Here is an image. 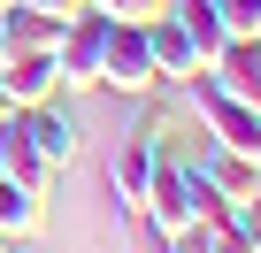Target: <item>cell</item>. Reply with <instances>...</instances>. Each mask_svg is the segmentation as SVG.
I'll use <instances>...</instances> for the list:
<instances>
[{
	"label": "cell",
	"instance_id": "obj_4",
	"mask_svg": "<svg viewBox=\"0 0 261 253\" xmlns=\"http://www.w3.org/2000/svg\"><path fill=\"white\" fill-rule=\"evenodd\" d=\"M16 131L31 138V154H39V161H46L54 177H62V169L77 161V123H69V115H62L54 100H39V107H16Z\"/></svg>",
	"mask_w": 261,
	"mask_h": 253
},
{
	"label": "cell",
	"instance_id": "obj_8",
	"mask_svg": "<svg viewBox=\"0 0 261 253\" xmlns=\"http://www.w3.org/2000/svg\"><path fill=\"white\" fill-rule=\"evenodd\" d=\"M146 46H154V77H162V85H185V77L200 69V54H192V39L177 31V16H154V23H146Z\"/></svg>",
	"mask_w": 261,
	"mask_h": 253
},
{
	"label": "cell",
	"instance_id": "obj_13",
	"mask_svg": "<svg viewBox=\"0 0 261 253\" xmlns=\"http://www.w3.org/2000/svg\"><path fill=\"white\" fill-rule=\"evenodd\" d=\"M31 8H46V16H62V23H69L77 8H92V0H31Z\"/></svg>",
	"mask_w": 261,
	"mask_h": 253
},
{
	"label": "cell",
	"instance_id": "obj_11",
	"mask_svg": "<svg viewBox=\"0 0 261 253\" xmlns=\"http://www.w3.org/2000/svg\"><path fill=\"white\" fill-rule=\"evenodd\" d=\"M230 222H238V238H246V253H261V192H246V200H230Z\"/></svg>",
	"mask_w": 261,
	"mask_h": 253
},
{
	"label": "cell",
	"instance_id": "obj_16",
	"mask_svg": "<svg viewBox=\"0 0 261 253\" xmlns=\"http://www.w3.org/2000/svg\"><path fill=\"white\" fill-rule=\"evenodd\" d=\"M8 245H16V238H0V253H8Z\"/></svg>",
	"mask_w": 261,
	"mask_h": 253
},
{
	"label": "cell",
	"instance_id": "obj_12",
	"mask_svg": "<svg viewBox=\"0 0 261 253\" xmlns=\"http://www.w3.org/2000/svg\"><path fill=\"white\" fill-rule=\"evenodd\" d=\"M215 16H223V31H253L261 23V0H215Z\"/></svg>",
	"mask_w": 261,
	"mask_h": 253
},
{
	"label": "cell",
	"instance_id": "obj_10",
	"mask_svg": "<svg viewBox=\"0 0 261 253\" xmlns=\"http://www.w3.org/2000/svg\"><path fill=\"white\" fill-rule=\"evenodd\" d=\"M92 8L115 23H154V16H169V0H92Z\"/></svg>",
	"mask_w": 261,
	"mask_h": 253
},
{
	"label": "cell",
	"instance_id": "obj_2",
	"mask_svg": "<svg viewBox=\"0 0 261 253\" xmlns=\"http://www.w3.org/2000/svg\"><path fill=\"white\" fill-rule=\"evenodd\" d=\"M100 46H108V16H100V8H77V16L62 23V39H54V77H62V92H92V85H100Z\"/></svg>",
	"mask_w": 261,
	"mask_h": 253
},
{
	"label": "cell",
	"instance_id": "obj_5",
	"mask_svg": "<svg viewBox=\"0 0 261 253\" xmlns=\"http://www.w3.org/2000/svg\"><path fill=\"white\" fill-rule=\"evenodd\" d=\"M0 92H8V107H39V100H62L54 54H0Z\"/></svg>",
	"mask_w": 261,
	"mask_h": 253
},
{
	"label": "cell",
	"instance_id": "obj_18",
	"mask_svg": "<svg viewBox=\"0 0 261 253\" xmlns=\"http://www.w3.org/2000/svg\"><path fill=\"white\" fill-rule=\"evenodd\" d=\"M0 8H8V0H0Z\"/></svg>",
	"mask_w": 261,
	"mask_h": 253
},
{
	"label": "cell",
	"instance_id": "obj_3",
	"mask_svg": "<svg viewBox=\"0 0 261 253\" xmlns=\"http://www.w3.org/2000/svg\"><path fill=\"white\" fill-rule=\"evenodd\" d=\"M154 154H162V131H139V138H123L115 161H108V192H115V215H123V222H139V207H146Z\"/></svg>",
	"mask_w": 261,
	"mask_h": 253
},
{
	"label": "cell",
	"instance_id": "obj_9",
	"mask_svg": "<svg viewBox=\"0 0 261 253\" xmlns=\"http://www.w3.org/2000/svg\"><path fill=\"white\" fill-rule=\"evenodd\" d=\"M46 230V192H31V184H16V177H0V238H39Z\"/></svg>",
	"mask_w": 261,
	"mask_h": 253
},
{
	"label": "cell",
	"instance_id": "obj_17",
	"mask_svg": "<svg viewBox=\"0 0 261 253\" xmlns=\"http://www.w3.org/2000/svg\"><path fill=\"white\" fill-rule=\"evenodd\" d=\"M253 39H261V23H253Z\"/></svg>",
	"mask_w": 261,
	"mask_h": 253
},
{
	"label": "cell",
	"instance_id": "obj_1",
	"mask_svg": "<svg viewBox=\"0 0 261 253\" xmlns=\"http://www.w3.org/2000/svg\"><path fill=\"white\" fill-rule=\"evenodd\" d=\"M100 85H108V92H130V100H146V92L162 85V77H154V46H146V23H115V16H108Z\"/></svg>",
	"mask_w": 261,
	"mask_h": 253
},
{
	"label": "cell",
	"instance_id": "obj_15",
	"mask_svg": "<svg viewBox=\"0 0 261 253\" xmlns=\"http://www.w3.org/2000/svg\"><path fill=\"white\" fill-rule=\"evenodd\" d=\"M253 192H261V161H253Z\"/></svg>",
	"mask_w": 261,
	"mask_h": 253
},
{
	"label": "cell",
	"instance_id": "obj_7",
	"mask_svg": "<svg viewBox=\"0 0 261 253\" xmlns=\"http://www.w3.org/2000/svg\"><path fill=\"white\" fill-rule=\"evenodd\" d=\"M253 161H261V154H230V146H215V138H200V154H192V169H200L223 200H246V192H253Z\"/></svg>",
	"mask_w": 261,
	"mask_h": 253
},
{
	"label": "cell",
	"instance_id": "obj_14",
	"mask_svg": "<svg viewBox=\"0 0 261 253\" xmlns=\"http://www.w3.org/2000/svg\"><path fill=\"white\" fill-rule=\"evenodd\" d=\"M0 115H16V107H8V92H0Z\"/></svg>",
	"mask_w": 261,
	"mask_h": 253
},
{
	"label": "cell",
	"instance_id": "obj_6",
	"mask_svg": "<svg viewBox=\"0 0 261 253\" xmlns=\"http://www.w3.org/2000/svg\"><path fill=\"white\" fill-rule=\"evenodd\" d=\"M54 39H62V16L31 8V0L0 8V54H54Z\"/></svg>",
	"mask_w": 261,
	"mask_h": 253
}]
</instances>
